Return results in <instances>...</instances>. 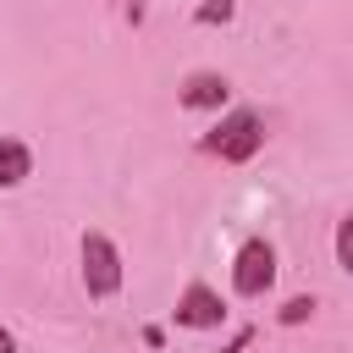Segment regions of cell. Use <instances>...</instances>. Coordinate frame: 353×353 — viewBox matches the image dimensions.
<instances>
[{"label":"cell","instance_id":"277c9868","mask_svg":"<svg viewBox=\"0 0 353 353\" xmlns=\"http://www.w3.org/2000/svg\"><path fill=\"white\" fill-rule=\"evenodd\" d=\"M226 320V309H221V298L210 292V287H188L182 292V303H176V325H193V331H210V325H221Z\"/></svg>","mask_w":353,"mask_h":353},{"label":"cell","instance_id":"7a4b0ae2","mask_svg":"<svg viewBox=\"0 0 353 353\" xmlns=\"http://www.w3.org/2000/svg\"><path fill=\"white\" fill-rule=\"evenodd\" d=\"M83 287H88V298L121 292V254H116V243L105 232H88L83 237Z\"/></svg>","mask_w":353,"mask_h":353},{"label":"cell","instance_id":"52a82bcc","mask_svg":"<svg viewBox=\"0 0 353 353\" xmlns=\"http://www.w3.org/2000/svg\"><path fill=\"white\" fill-rule=\"evenodd\" d=\"M336 265H342V270L353 276V215H347V221L336 226Z\"/></svg>","mask_w":353,"mask_h":353},{"label":"cell","instance_id":"ba28073f","mask_svg":"<svg viewBox=\"0 0 353 353\" xmlns=\"http://www.w3.org/2000/svg\"><path fill=\"white\" fill-rule=\"evenodd\" d=\"M309 314H314V298H287L281 303V325H303Z\"/></svg>","mask_w":353,"mask_h":353},{"label":"cell","instance_id":"9c48e42d","mask_svg":"<svg viewBox=\"0 0 353 353\" xmlns=\"http://www.w3.org/2000/svg\"><path fill=\"white\" fill-rule=\"evenodd\" d=\"M0 353H17V336H11L6 325H0Z\"/></svg>","mask_w":353,"mask_h":353},{"label":"cell","instance_id":"5b68a950","mask_svg":"<svg viewBox=\"0 0 353 353\" xmlns=\"http://www.w3.org/2000/svg\"><path fill=\"white\" fill-rule=\"evenodd\" d=\"M226 94H232V88H226V77H215V72H193V77L182 83V94H176V99H182L188 110H221V105H226Z\"/></svg>","mask_w":353,"mask_h":353},{"label":"cell","instance_id":"8992f818","mask_svg":"<svg viewBox=\"0 0 353 353\" xmlns=\"http://www.w3.org/2000/svg\"><path fill=\"white\" fill-rule=\"evenodd\" d=\"M33 171V149L22 138H0V188H17Z\"/></svg>","mask_w":353,"mask_h":353},{"label":"cell","instance_id":"3957f363","mask_svg":"<svg viewBox=\"0 0 353 353\" xmlns=\"http://www.w3.org/2000/svg\"><path fill=\"white\" fill-rule=\"evenodd\" d=\"M270 281H276V248L265 237H248L237 248V259H232V292L237 298H259Z\"/></svg>","mask_w":353,"mask_h":353},{"label":"cell","instance_id":"6da1fadb","mask_svg":"<svg viewBox=\"0 0 353 353\" xmlns=\"http://www.w3.org/2000/svg\"><path fill=\"white\" fill-rule=\"evenodd\" d=\"M210 154H221V160H232V165H243V160H254L259 154V143H265V127H259V116L254 110H232L210 138Z\"/></svg>","mask_w":353,"mask_h":353}]
</instances>
